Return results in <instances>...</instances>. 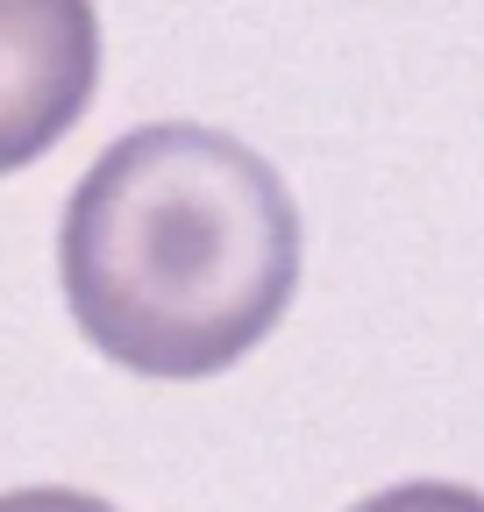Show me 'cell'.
I'll return each instance as SVG.
<instances>
[{
	"mask_svg": "<svg viewBox=\"0 0 484 512\" xmlns=\"http://www.w3.org/2000/svg\"><path fill=\"white\" fill-rule=\"evenodd\" d=\"M57 278L107 363L164 384L221 377L299 292V207L250 143L200 121H150L72 185Z\"/></svg>",
	"mask_w": 484,
	"mask_h": 512,
	"instance_id": "cell-1",
	"label": "cell"
},
{
	"mask_svg": "<svg viewBox=\"0 0 484 512\" xmlns=\"http://www.w3.org/2000/svg\"><path fill=\"white\" fill-rule=\"evenodd\" d=\"M100 86L93 0H0V178L79 128Z\"/></svg>",
	"mask_w": 484,
	"mask_h": 512,
	"instance_id": "cell-2",
	"label": "cell"
},
{
	"mask_svg": "<svg viewBox=\"0 0 484 512\" xmlns=\"http://www.w3.org/2000/svg\"><path fill=\"white\" fill-rule=\"evenodd\" d=\"M349 512H484V491L470 484H442V477H413V484H392L378 498H363Z\"/></svg>",
	"mask_w": 484,
	"mask_h": 512,
	"instance_id": "cell-3",
	"label": "cell"
},
{
	"mask_svg": "<svg viewBox=\"0 0 484 512\" xmlns=\"http://www.w3.org/2000/svg\"><path fill=\"white\" fill-rule=\"evenodd\" d=\"M0 512H114V505L72 484H29V491H0Z\"/></svg>",
	"mask_w": 484,
	"mask_h": 512,
	"instance_id": "cell-4",
	"label": "cell"
}]
</instances>
